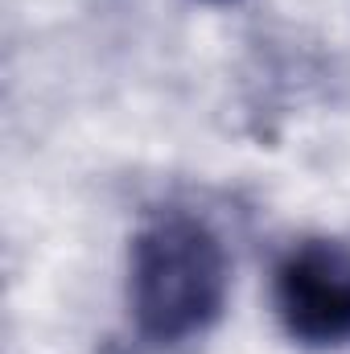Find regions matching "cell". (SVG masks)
<instances>
[{
	"instance_id": "obj_1",
	"label": "cell",
	"mask_w": 350,
	"mask_h": 354,
	"mask_svg": "<svg viewBox=\"0 0 350 354\" xmlns=\"http://www.w3.org/2000/svg\"><path fill=\"white\" fill-rule=\"evenodd\" d=\"M231 260L219 231L190 214H153L128 252V313L136 338L153 351H174L202 338L227 309Z\"/></svg>"
},
{
	"instance_id": "obj_2",
	"label": "cell",
	"mask_w": 350,
	"mask_h": 354,
	"mask_svg": "<svg viewBox=\"0 0 350 354\" xmlns=\"http://www.w3.org/2000/svg\"><path fill=\"white\" fill-rule=\"evenodd\" d=\"M272 309L280 330L309 346H350V243L309 235L293 243L272 272Z\"/></svg>"
},
{
	"instance_id": "obj_3",
	"label": "cell",
	"mask_w": 350,
	"mask_h": 354,
	"mask_svg": "<svg viewBox=\"0 0 350 354\" xmlns=\"http://www.w3.org/2000/svg\"><path fill=\"white\" fill-rule=\"evenodd\" d=\"M206 4H235V0H206Z\"/></svg>"
}]
</instances>
